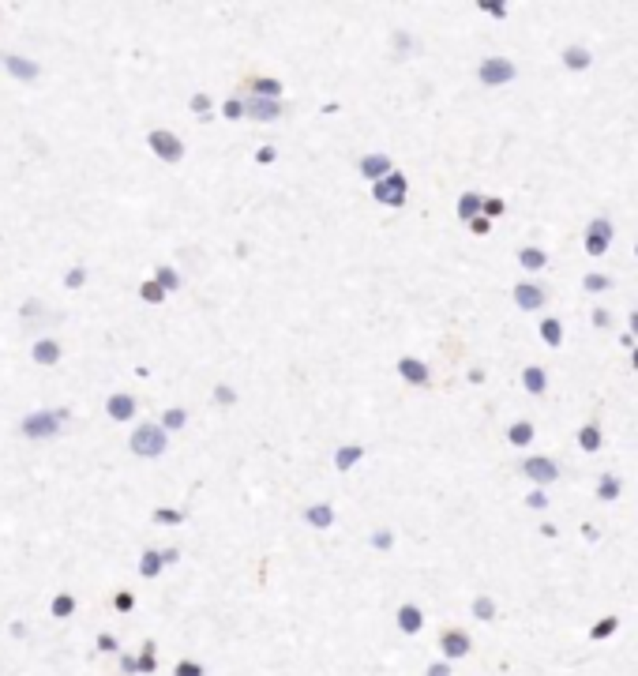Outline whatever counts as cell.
Wrapping results in <instances>:
<instances>
[{"label":"cell","mask_w":638,"mask_h":676,"mask_svg":"<svg viewBox=\"0 0 638 676\" xmlns=\"http://www.w3.org/2000/svg\"><path fill=\"white\" fill-rule=\"evenodd\" d=\"M128 447H131V455H136V458H162L169 451V436L162 432L158 421H143V425L131 429Z\"/></svg>","instance_id":"obj_1"},{"label":"cell","mask_w":638,"mask_h":676,"mask_svg":"<svg viewBox=\"0 0 638 676\" xmlns=\"http://www.w3.org/2000/svg\"><path fill=\"white\" fill-rule=\"evenodd\" d=\"M64 421H68V409H31L19 421V432L26 440H53V436H60Z\"/></svg>","instance_id":"obj_2"},{"label":"cell","mask_w":638,"mask_h":676,"mask_svg":"<svg viewBox=\"0 0 638 676\" xmlns=\"http://www.w3.org/2000/svg\"><path fill=\"white\" fill-rule=\"evenodd\" d=\"M612 241H616V225H612V218H608V215H597V218L586 222V233H582V248H586V256H590V259L608 256Z\"/></svg>","instance_id":"obj_3"},{"label":"cell","mask_w":638,"mask_h":676,"mask_svg":"<svg viewBox=\"0 0 638 676\" xmlns=\"http://www.w3.org/2000/svg\"><path fill=\"white\" fill-rule=\"evenodd\" d=\"M514 79H518V64L511 57H485L481 64H477V83L488 87V90L511 87Z\"/></svg>","instance_id":"obj_4"},{"label":"cell","mask_w":638,"mask_h":676,"mask_svg":"<svg viewBox=\"0 0 638 676\" xmlns=\"http://www.w3.org/2000/svg\"><path fill=\"white\" fill-rule=\"evenodd\" d=\"M147 147H151V154L158 158V162H166V166L184 162V139L177 136V132H169V128H151L147 132Z\"/></svg>","instance_id":"obj_5"},{"label":"cell","mask_w":638,"mask_h":676,"mask_svg":"<svg viewBox=\"0 0 638 676\" xmlns=\"http://www.w3.org/2000/svg\"><path fill=\"white\" fill-rule=\"evenodd\" d=\"M406 195H409V177L402 173V169H394V173H387L383 181L372 184V200L383 203V207H406Z\"/></svg>","instance_id":"obj_6"},{"label":"cell","mask_w":638,"mask_h":676,"mask_svg":"<svg viewBox=\"0 0 638 676\" xmlns=\"http://www.w3.org/2000/svg\"><path fill=\"white\" fill-rule=\"evenodd\" d=\"M522 477L534 488H548L560 481V462H556L552 455H526L522 458Z\"/></svg>","instance_id":"obj_7"},{"label":"cell","mask_w":638,"mask_h":676,"mask_svg":"<svg viewBox=\"0 0 638 676\" xmlns=\"http://www.w3.org/2000/svg\"><path fill=\"white\" fill-rule=\"evenodd\" d=\"M440 654H443V661H462V658H470L473 654V639H470V631H462V628H447L443 635H440Z\"/></svg>","instance_id":"obj_8"},{"label":"cell","mask_w":638,"mask_h":676,"mask_svg":"<svg viewBox=\"0 0 638 676\" xmlns=\"http://www.w3.org/2000/svg\"><path fill=\"white\" fill-rule=\"evenodd\" d=\"M394 372L402 376L409 387H432V368L424 365L421 357H409V353L398 357V361H394Z\"/></svg>","instance_id":"obj_9"},{"label":"cell","mask_w":638,"mask_h":676,"mask_svg":"<svg viewBox=\"0 0 638 676\" xmlns=\"http://www.w3.org/2000/svg\"><path fill=\"white\" fill-rule=\"evenodd\" d=\"M511 297H514V304H518L522 312H541L544 304H548V294H544V286L529 282V278H522V282H514Z\"/></svg>","instance_id":"obj_10"},{"label":"cell","mask_w":638,"mask_h":676,"mask_svg":"<svg viewBox=\"0 0 638 676\" xmlns=\"http://www.w3.org/2000/svg\"><path fill=\"white\" fill-rule=\"evenodd\" d=\"M0 68L19 83H38V75H42V68L31 57H19V53H0Z\"/></svg>","instance_id":"obj_11"},{"label":"cell","mask_w":638,"mask_h":676,"mask_svg":"<svg viewBox=\"0 0 638 676\" xmlns=\"http://www.w3.org/2000/svg\"><path fill=\"white\" fill-rule=\"evenodd\" d=\"M357 173H361L368 184H376L387 173H394V162H391V154H383V151H368L361 162H357Z\"/></svg>","instance_id":"obj_12"},{"label":"cell","mask_w":638,"mask_h":676,"mask_svg":"<svg viewBox=\"0 0 638 676\" xmlns=\"http://www.w3.org/2000/svg\"><path fill=\"white\" fill-rule=\"evenodd\" d=\"M136 409H139V402H136V395H128V391H113L109 399H105V417L117 421V425L131 421V417H136Z\"/></svg>","instance_id":"obj_13"},{"label":"cell","mask_w":638,"mask_h":676,"mask_svg":"<svg viewBox=\"0 0 638 676\" xmlns=\"http://www.w3.org/2000/svg\"><path fill=\"white\" fill-rule=\"evenodd\" d=\"M394 628L402 631V635H421L424 628V608L417 601H402L394 608Z\"/></svg>","instance_id":"obj_14"},{"label":"cell","mask_w":638,"mask_h":676,"mask_svg":"<svg viewBox=\"0 0 638 676\" xmlns=\"http://www.w3.org/2000/svg\"><path fill=\"white\" fill-rule=\"evenodd\" d=\"M304 526H312V530H330L335 526V503H327V500H319V503H308V508H304Z\"/></svg>","instance_id":"obj_15"},{"label":"cell","mask_w":638,"mask_h":676,"mask_svg":"<svg viewBox=\"0 0 638 676\" xmlns=\"http://www.w3.org/2000/svg\"><path fill=\"white\" fill-rule=\"evenodd\" d=\"M286 109H282V102H267V98H244V117H252V121H259V124H267V121H278Z\"/></svg>","instance_id":"obj_16"},{"label":"cell","mask_w":638,"mask_h":676,"mask_svg":"<svg viewBox=\"0 0 638 676\" xmlns=\"http://www.w3.org/2000/svg\"><path fill=\"white\" fill-rule=\"evenodd\" d=\"M60 342L57 338H34V346H31V361L34 365H42V368H53V365H60Z\"/></svg>","instance_id":"obj_17"},{"label":"cell","mask_w":638,"mask_h":676,"mask_svg":"<svg viewBox=\"0 0 638 676\" xmlns=\"http://www.w3.org/2000/svg\"><path fill=\"white\" fill-rule=\"evenodd\" d=\"M560 64H563L567 72L582 75V72L593 68V53H590V45H567V49L560 53Z\"/></svg>","instance_id":"obj_18"},{"label":"cell","mask_w":638,"mask_h":676,"mask_svg":"<svg viewBox=\"0 0 638 676\" xmlns=\"http://www.w3.org/2000/svg\"><path fill=\"white\" fill-rule=\"evenodd\" d=\"M514 259H518V267L529 271V274H537V271L548 267V252H544L541 245H522L514 252Z\"/></svg>","instance_id":"obj_19"},{"label":"cell","mask_w":638,"mask_h":676,"mask_svg":"<svg viewBox=\"0 0 638 676\" xmlns=\"http://www.w3.org/2000/svg\"><path fill=\"white\" fill-rule=\"evenodd\" d=\"M575 444H578V451H586V455H597V451L605 447V432H601V425H597V421H586V425H578Z\"/></svg>","instance_id":"obj_20"},{"label":"cell","mask_w":638,"mask_h":676,"mask_svg":"<svg viewBox=\"0 0 638 676\" xmlns=\"http://www.w3.org/2000/svg\"><path fill=\"white\" fill-rule=\"evenodd\" d=\"M282 79H271V75H259V79H248V98H267V102H282Z\"/></svg>","instance_id":"obj_21"},{"label":"cell","mask_w":638,"mask_h":676,"mask_svg":"<svg viewBox=\"0 0 638 676\" xmlns=\"http://www.w3.org/2000/svg\"><path fill=\"white\" fill-rule=\"evenodd\" d=\"M537 335H541V342H544L548 350H560L563 338H567V331H563V323H560V316H544V320L537 323Z\"/></svg>","instance_id":"obj_22"},{"label":"cell","mask_w":638,"mask_h":676,"mask_svg":"<svg viewBox=\"0 0 638 676\" xmlns=\"http://www.w3.org/2000/svg\"><path fill=\"white\" fill-rule=\"evenodd\" d=\"M593 496L601 503H616L623 496V477L620 473H601V477H597V485H593Z\"/></svg>","instance_id":"obj_23"},{"label":"cell","mask_w":638,"mask_h":676,"mask_svg":"<svg viewBox=\"0 0 638 676\" xmlns=\"http://www.w3.org/2000/svg\"><path fill=\"white\" fill-rule=\"evenodd\" d=\"M537 440V425L529 417H518V421H511L507 425V444L511 447H529Z\"/></svg>","instance_id":"obj_24"},{"label":"cell","mask_w":638,"mask_h":676,"mask_svg":"<svg viewBox=\"0 0 638 676\" xmlns=\"http://www.w3.org/2000/svg\"><path fill=\"white\" fill-rule=\"evenodd\" d=\"M522 387H526V395H534V399H541V395L548 391V372H544V365H526L522 368Z\"/></svg>","instance_id":"obj_25"},{"label":"cell","mask_w":638,"mask_h":676,"mask_svg":"<svg viewBox=\"0 0 638 676\" xmlns=\"http://www.w3.org/2000/svg\"><path fill=\"white\" fill-rule=\"evenodd\" d=\"M357 462H364V444H342V447H335V470L338 473H350Z\"/></svg>","instance_id":"obj_26"},{"label":"cell","mask_w":638,"mask_h":676,"mask_svg":"<svg viewBox=\"0 0 638 676\" xmlns=\"http://www.w3.org/2000/svg\"><path fill=\"white\" fill-rule=\"evenodd\" d=\"M139 579H158L166 572V560H162V549H143L139 552V564H136Z\"/></svg>","instance_id":"obj_27"},{"label":"cell","mask_w":638,"mask_h":676,"mask_svg":"<svg viewBox=\"0 0 638 676\" xmlns=\"http://www.w3.org/2000/svg\"><path fill=\"white\" fill-rule=\"evenodd\" d=\"M481 203H485V195L481 192H462L458 195V203H455V215H458V222H473L477 215H481Z\"/></svg>","instance_id":"obj_28"},{"label":"cell","mask_w":638,"mask_h":676,"mask_svg":"<svg viewBox=\"0 0 638 676\" xmlns=\"http://www.w3.org/2000/svg\"><path fill=\"white\" fill-rule=\"evenodd\" d=\"M582 289H586L590 297H601V294H608V289H616V278L605 274V271H586L582 274Z\"/></svg>","instance_id":"obj_29"},{"label":"cell","mask_w":638,"mask_h":676,"mask_svg":"<svg viewBox=\"0 0 638 676\" xmlns=\"http://www.w3.org/2000/svg\"><path fill=\"white\" fill-rule=\"evenodd\" d=\"M470 616H473V620H481V624H492V620L499 616L496 598H488V594H477V598L470 601Z\"/></svg>","instance_id":"obj_30"},{"label":"cell","mask_w":638,"mask_h":676,"mask_svg":"<svg viewBox=\"0 0 638 676\" xmlns=\"http://www.w3.org/2000/svg\"><path fill=\"white\" fill-rule=\"evenodd\" d=\"M154 282L162 286L166 294H177V289L184 286V278H180L177 267H169V263H158V267H154Z\"/></svg>","instance_id":"obj_31"},{"label":"cell","mask_w":638,"mask_h":676,"mask_svg":"<svg viewBox=\"0 0 638 676\" xmlns=\"http://www.w3.org/2000/svg\"><path fill=\"white\" fill-rule=\"evenodd\" d=\"M151 522L154 526H184V522H188V511H184V508H154Z\"/></svg>","instance_id":"obj_32"},{"label":"cell","mask_w":638,"mask_h":676,"mask_svg":"<svg viewBox=\"0 0 638 676\" xmlns=\"http://www.w3.org/2000/svg\"><path fill=\"white\" fill-rule=\"evenodd\" d=\"M616 631H620V616L608 613V616H601V620L590 628V643H605V639H612Z\"/></svg>","instance_id":"obj_33"},{"label":"cell","mask_w":638,"mask_h":676,"mask_svg":"<svg viewBox=\"0 0 638 676\" xmlns=\"http://www.w3.org/2000/svg\"><path fill=\"white\" fill-rule=\"evenodd\" d=\"M75 594H57V598L49 601V616L53 620H72L75 616Z\"/></svg>","instance_id":"obj_34"},{"label":"cell","mask_w":638,"mask_h":676,"mask_svg":"<svg viewBox=\"0 0 638 676\" xmlns=\"http://www.w3.org/2000/svg\"><path fill=\"white\" fill-rule=\"evenodd\" d=\"M158 425H162V432H166V436H169V432H180L184 425H188V409L169 406L166 414H162V421H158Z\"/></svg>","instance_id":"obj_35"},{"label":"cell","mask_w":638,"mask_h":676,"mask_svg":"<svg viewBox=\"0 0 638 676\" xmlns=\"http://www.w3.org/2000/svg\"><path fill=\"white\" fill-rule=\"evenodd\" d=\"M188 109L199 117V121H210V113H215V98H210L207 90H195V95L188 98Z\"/></svg>","instance_id":"obj_36"},{"label":"cell","mask_w":638,"mask_h":676,"mask_svg":"<svg viewBox=\"0 0 638 676\" xmlns=\"http://www.w3.org/2000/svg\"><path fill=\"white\" fill-rule=\"evenodd\" d=\"M136 661H139V676H151L158 669V646H154V639L143 643V650L136 654Z\"/></svg>","instance_id":"obj_37"},{"label":"cell","mask_w":638,"mask_h":676,"mask_svg":"<svg viewBox=\"0 0 638 676\" xmlns=\"http://www.w3.org/2000/svg\"><path fill=\"white\" fill-rule=\"evenodd\" d=\"M368 545L376 549V552H391V549H394V530H391V526H379V530H372Z\"/></svg>","instance_id":"obj_38"},{"label":"cell","mask_w":638,"mask_h":676,"mask_svg":"<svg viewBox=\"0 0 638 676\" xmlns=\"http://www.w3.org/2000/svg\"><path fill=\"white\" fill-rule=\"evenodd\" d=\"M87 267H83V263H72V267L68 271H64V289H83L87 286Z\"/></svg>","instance_id":"obj_39"},{"label":"cell","mask_w":638,"mask_h":676,"mask_svg":"<svg viewBox=\"0 0 638 676\" xmlns=\"http://www.w3.org/2000/svg\"><path fill=\"white\" fill-rule=\"evenodd\" d=\"M166 297H169V294H166V289L154 282V278H147V282L139 286V301H147V304H162Z\"/></svg>","instance_id":"obj_40"},{"label":"cell","mask_w":638,"mask_h":676,"mask_svg":"<svg viewBox=\"0 0 638 676\" xmlns=\"http://www.w3.org/2000/svg\"><path fill=\"white\" fill-rule=\"evenodd\" d=\"M173 676H207V665L195 658H180L177 665H173Z\"/></svg>","instance_id":"obj_41"},{"label":"cell","mask_w":638,"mask_h":676,"mask_svg":"<svg viewBox=\"0 0 638 676\" xmlns=\"http://www.w3.org/2000/svg\"><path fill=\"white\" fill-rule=\"evenodd\" d=\"M481 215H485L488 222H496V218H503V215H507V203H503L499 195H485V203H481Z\"/></svg>","instance_id":"obj_42"},{"label":"cell","mask_w":638,"mask_h":676,"mask_svg":"<svg viewBox=\"0 0 638 676\" xmlns=\"http://www.w3.org/2000/svg\"><path fill=\"white\" fill-rule=\"evenodd\" d=\"M222 117H225V121H244V98H225L222 102V109H218Z\"/></svg>","instance_id":"obj_43"},{"label":"cell","mask_w":638,"mask_h":676,"mask_svg":"<svg viewBox=\"0 0 638 676\" xmlns=\"http://www.w3.org/2000/svg\"><path fill=\"white\" fill-rule=\"evenodd\" d=\"M590 323H593L597 331H608V327H612V323H616V316H612V312H608V309H605V304H593V312H590Z\"/></svg>","instance_id":"obj_44"},{"label":"cell","mask_w":638,"mask_h":676,"mask_svg":"<svg viewBox=\"0 0 638 676\" xmlns=\"http://www.w3.org/2000/svg\"><path fill=\"white\" fill-rule=\"evenodd\" d=\"M210 402H215V406H233L237 402V387H233V383H218L215 395H210Z\"/></svg>","instance_id":"obj_45"},{"label":"cell","mask_w":638,"mask_h":676,"mask_svg":"<svg viewBox=\"0 0 638 676\" xmlns=\"http://www.w3.org/2000/svg\"><path fill=\"white\" fill-rule=\"evenodd\" d=\"M526 508L529 511H548V493H544V488H529V493H526Z\"/></svg>","instance_id":"obj_46"},{"label":"cell","mask_w":638,"mask_h":676,"mask_svg":"<svg viewBox=\"0 0 638 676\" xmlns=\"http://www.w3.org/2000/svg\"><path fill=\"white\" fill-rule=\"evenodd\" d=\"M94 650H98V654H121V643H117V635L102 631L98 639H94Z\"/></svg>","instance_id":"obj_47"},{"label":"cell","mask_w":638,"mask_h":676,"mask_svg":"<svg viewBox=\"0 0 638 676\" xmlns=\"http://www.w3.org/2000/svg\"><path fill=\"white\" fill-rule=\"evenodd\" d=\"M113 608H117V613H131V608H136V594H131V590H117L113 594Z\"/></svg>","instance_id":"obj_48"},{"label":"cell","mask_w":638,"mask_h":676,"mask_svg":"<svg viewBox=\"0 0 638 676\" xmlns=\"http://www.w3.org/2000/svg\"><path fill=\"white\" fill-rule=\"evenodd\" d=\"M477 8L485 11V16H492V19H507V4H496V0H477Z\"/></svg>","instance_id":"obj_49"},{"label":"cell","mask_w":638,"mask_h":676,"mask_svg":"<svg viewBox=\"0 0 638 676\" xmlns=\"http://www.w3.org/2000/svg\"><path fill=\"white\" fill-rule=\"evenodd\" d=\"M424 676H455V665H450V661H432L428 669H424Z\"/></svg>","instance_id":"obj_50"},{"label":"cell","mask_w":638,"mask_h":676,"mask_svg":"<svg viewBox=\"0 0 638 676\" xmlns=\"http://www.w3.org/2000/svg\"><path fill=\"white\" fill-rule=\"evenodd\" d=\"M578 534H582V541H586V545H597V541H601V530H597L593 522H582Z\"/></svg>","instance_id":"obj_51"},{"label":"cell","mask_w":638,"mask_h":676,"mask_svg":"<svg viewBox=\"0 0 638 676\" xmlns=\"http://www.w3.org/2000/svg\"><path fill=\"white\" fill-rule=\"evenodd\" d=\"M470 233H473V237H488V233H492V222H488L485 215H477V218L470 222Z\"/></svg>","instance_id":"obj_52"},{"label":"cell","mask_w":638,"mask_h":676,"mask_svg":"<svg viewBox=\"0 0 638 676\" xmlns=\"http://www.w3.org/2000/svg\"><path fill=\"white\" fill-rule=\"evenodd\" d=\"M121 672H124V676H139V661H136V654H121Z\"/></svg>","instance_id":"obj_53"},{"label":"cell","mask_w":638,"mask_h":676,"mask_svg":"<svg viewBox=\"0 0 638 676\" xmlns=\"http://www.w3.org/2000/svg\"><path fill=\"white\" fill-rule=\"evenodd\" d=\"M391 45H394L398 53H406V49H413V38H409L406 31H394V38H391Z\"/></svg>","instance_id":"obj_54"},{"label":"cell","mask_w":638,"mask_h":676,"mask_svg":"<svg viewBox=\"0 0 638 676\" xmlns=\"http://www.w3.org/2000/svg\"><path fill=\"white\" fill-rule=\"evenodd\" d=\"M274 158H278V151L271 147V143H267V147H259V151H256V162H259V166H271Z\"/></svg>","instance_id":"obj_55"},{"label":"cell","mask_w":638,"mask_h":676,"mask_svg":"<svg viewBox=\"0 0 638 676\" xmlns=\"http://www.w3.org/2000/svg\"><path fill=\"white\" fill-rule=\"evenodd\" d=\"M627 335H631V338L638 342V309H634V312L627 316Z\"/></svg>","instance_id":"obj_56"},{"label":"cell","mask_w":638,"mask_h":676,"mask_svg":"<svg viewBox=\"0 0 638 676\" xmlns=\"http://www.w3.org/2000/svg\"><path fill=\"white\" fill-rule=\"evenodd\" d=\"M466 380H470V383H485V368H481V365H473Z\"/></svg>","instance_id":"obj_57"},{"label":"cell","mask_w":638,"mask_h":676,"mask_svg":"<svg viewBox=\"0 0 638 676\" xmlns=\"http://www.w3.org/2000/svg\"><path fill=\"white\" fill-rule=\"evenodd\" d=\"M11 639H26V624H23V620H16V624H11Z\"/></svg>","instance_id":"obj_58"},{"label":"cell","mask_w":638,"mask_h":676,"mask_svg":"<svg viewBox=\"0 0 638 676\" xmlns=\"http://www.w3.org/2000/svg\"><path fill=\"white\" fill-rule=\"evenodd\" d=\"M162 560H166V564H177V560H180V549H162Z\"/></svg>","instance_id":"obj_59"},{"label":"cell","mask_w":638,"mask_h":676,"mask_svg":"<svg viewBox=\"0 0 638 676\" xmlns=\"http://www.w3.org/2000/svg\"><path fill=\"white\" fill-rule=\"evenodd\" d=\"M38 312H42V304H38V301H26V304H23V316H38Z\"/></svg>","instance_id":"obj_60"},{"label":"cell","mask_w":638,"mask_h":676,"mask_svg":"<svg viewBox=\"0 0 638 676\" xmlns=\"http://www.w3.org/2000/svg\"><path fill=\"white\" fill-rule=\"evenodd\" d=\"M620 346H623V350H634V346H638V342H634V338L627 335V331H623V335H620Z\"/></svg>","instance_id":"obj_61"},{"label":"cell","mask_w":638,"mask_h":676,"mask_svg":"<svg viewBox=\"0 0 638 676\" xmlns=\"http://www.w3.org/2000/svg\"><path fill=\"white\" fill-rule=\"evenodd\" d=\"M556 534H560V530H556L552 522H541V537H556Z\"/></svg>","instance_id":"obj_62"},{"label":"cell","mask_w":638,"mask_h":676,"mask_svg":"<svg viewBox=\"0 0 638 676\" xmlns=\"http://www.w3.org/2000/svg\"><path fill=\"white\" fill-rule=\"evenodd\" d=\"M631 368H634V372H638V346L631 350Z\"/></svg>","instance_id":"obj_63"},{"label":"cell","mask_w":638,"mask_h":676,"mask_svg":"<svg viewBox=\"0 0 638 676\" xmlns=\"http://www.w3.org/2000/svg\"><path fill=\"white\" fill-rule=\"evenodd\" d=\"M634 259H638V241H634Z\"/></svg>","instance_id":"obj_64"}]
</instances>
